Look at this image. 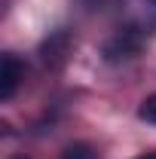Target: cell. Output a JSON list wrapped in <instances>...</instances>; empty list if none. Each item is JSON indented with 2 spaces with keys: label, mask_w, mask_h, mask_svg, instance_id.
Listing matches in <instances>:
<instances>
[{
  "label": "cell",
  "mask_w": 156,
  "mask_h": 159,
  "mask_svg": "<svg viewBox=\"0 0 156 159\" xmlns=\"http://www.w3.org/2000/svg\"><path fill=\"white\" fill-rule=\"evenodd\" d=\"M21 77H25L21 61L16 58L12 52H3V74H0V98H3V101H9L12 95H16Z\"/></svg>",
  "instance_id": "1"
},
{
  "label": "cell",
  "mask_w": 156,
  "mask_h": 159,
  "mask_svg": "<svg viewBox=\"0 0 156 159\" xmlns=\"http://www.w3.org/2000/svg\"><path fill=\"white\" fill-rule=\"evenodd\" d=\"M61 159H98L95 150L89 147V144H71L64 153H61Z\"/></svg>",
  "instance_id": "2"
},
{
  "label": "cell",
  "mask_w": 156,
  "mask_h": 159,
  "mask_svg": "<svg viewBox=\"0 0 156 159\" xmlns=\"http://www.w3.org/2000/svg\"><path fill=\"white\" fill-rule=\"evenodd\" d=\"M141 119H147V122H156V95L153 98H144V104H141Z\"/></svg>",
  "instance_id": "3"
},
{
  "label": "cell",
  "mask_w": 156,
  "mask_h": 159,
  "mask_svg": "<svg viewBox=\"0 0 156 159\" xmlns=\"http://www.w3.org/2000/svg\"><path fill=\"white\" fill-rule=\"evenodd\" d=\"M138 159H156V153H144V156H138Z\"/></svg>",
  "instance_id": "4"
},
{
  "label": "cell",
  "mask_w": 156,
  "mask_h": 159,
  "mask_svg": "<svg viewBox=\"0 0 156 159\" xmlns=\"http://www.w3.org/2000/svg\"><path fill=\"white\" fill-rule=\"evenodd\" d=\"M12 159H28V156H21V153H19V156H12Z\"/></svg>",
  "instance_id": "5"
}]
</instances>
